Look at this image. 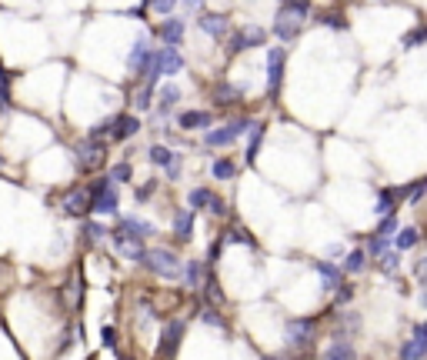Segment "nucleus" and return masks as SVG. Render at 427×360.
Segmentation results:
<instances>
[{
    "instance_id": "nucleus-1",
    "label": "nucleus",
    "mask_w": 427,
    "mask_h": 360,
    "mask_svg": "<svg viewBox=\"0 0 427 360\" xmlns=\"http://www.w3.org/2000/svg\"><path fill=\"white\" fill-rule=\"evenodd\" d=\"M307 17H310V0H284L274 17V37H280L284 44H290L301 33Z\"/></svg>"
},
{
    "instance_id": "nucleus-2",
    "label": "nucleus",
    "mask_w": 427,
    "mask_h": 360,
    "mask_svg": "<svg viewBox=\"0 0 427 360\" xmlns=\"http://www.w3.org/2000/svg\"><path fill=\"white\" fill-rule=\"evenodd\" d=\"M183 70V57L177 47H157L151 50V60L144 67V84L147 87H157L160 77H177Z\"/></svg>"
},
{
    "instance_id": "nucleus-3",
    "label": "nucleus",
    "mask_w": 427,
    "mask_h": 360,
    "mask_svg": "<svg viewBox=\"0 0 427 360\" xmlns=\"http://www.w3.org/2000/svg\"><path fill=\"white\" fill-rule=\"evenodd\" d=\"M314 340H317V320L314 317H294L284 327V344H287L290 354H307L314 350Z\"/></svg>"
},
{
    "instance_id": "nucleus-4",
    "label": "nucleus",
    "mask_w": 427,
    "mask_h": 360,
    "mask_svg": "<svg viewBox=\"0 0 427 360\" xmlns=\"http://www.w3.org/2000/svg\"><path fill=\"white\" fill-rule=\"evenodd\" d=\"M140 264L151 270V273L164 277V280H177V277H181V267H183L181 254H177V250H170V247H147Z\"/></svg>"
},
{
    "instance_id": "nucleus-5",
    "label": "nucleus",
    "mask_w": 427,
    "mask_h": 360,
    "mask_svg": "<svg viewBox=\"0 0 427 360\" xmlns=\"http://www.w3.org/2000/svg\"><path fill=\"white\" fill-rule=\"evenodd\" d=\"M87 194H91V213H97V217H114L121 210L117 183H110L107 177H97L93 183H87Z\"/></svg>"
},
{
    "instance_id": "nucleus-6",
    "label": "nucleus",
    "mask_w": 427,
    "mask_h": 360,
    "mask_svg": "<svg viewBox=\"0 0 427 360\" xmlns=\"http://www.w3.org/2000/svg\"><path fill=\"white\" fill-rule=\"evenodd\" d=\"M74 164L80 174L100 170V167L107 164V140H91V137H84L74 147Z\"/></svg>"
},
{
    "instance_id": "nucleus-7",
    "label": "nucleus",
    "mask_w": 427,
    "mask_h": 360,
    "mask_svg": "<svg viewBox=\"0 0 427 360\" xmlns=\"http://www.w3.org/2000/svg\"><path fill=\"white\" fill-rule=\"evenodd\" d=\"M254 120L250 117H234L227 127H214L204 134V147H230L234 140H241L247 134V127H250Z\"/></svg>"
},
{
    "instance_id": "nucleus-8",
    "label": "nucleus",
    "mask_w": 427,
    "mask_h": 360,
    "mask_svg": "<svg viewBox=\"0 0 427 360\" xmlns=\"http://www.w3.org/2000/svg\"><path fill=\"white\" fill-rule=\"evenodd\" d=\"M267 44V30L257 27V24H244L241 30H234L227 40V57H237V54H244L250 47H264Z\"/></svg>"
},
{
    "instance_id": "nucleus-9",
    "label": "nucleus",
    "mask_w": 427,
    "mask_h": 360,
    "mask_svg": "<svg viewBox=\"0 0 427 360\" xmlns=\"http://www.w3.org/2000/svg\"><path fill=\"white\" fill-rule=\"evenodd\" d=\"M284 63H287V50L284 47H267V97L271 100L284 87Z\"/></svg>"
},
{
    "instance_id": "nucleus-10",
    "label": "nucleus",
    "mask_w": 427,
    "mask_h": 360,
    "mask_svg": "<svg viewBox=\"0 0 427 360\" xmlns=\"http://www.w3.org/2000/svg\"><path fill=\"white\" fill-rule=\"evenodd\" d=\"M183 330H187V324H183L181 317H177V320H167V324H164V330H160V340H157V360H160V357L170 360L174 354H177Z\"/></svg>"
},
{
    "instance_id": "nucleus-11",
    "label": "nucleus",
    "mask_w": 427,
    "mask_h": 360,
    "mask_svg": "<svg viewBox=\"0 0 427 360\" xmlns=\"http://www.w3.org/2000/svg\"><path fill=\"white\" fill-rule=\"evenodd\" d=\"M61 207L67 217H87V213H91V194H87V187H70V190L63 194Z\"/></svg>"
},
{
    "instance_id": "nucleus-12",
    "label": "nucleus",
    "mask_w": 427,
    "mask_h": 360,
    "mask_svg": "<svg viewBox=\"0 0 427 360\" xmlns=\"http://www.w3.org/2000/svg\"><path fill=\"white\" fill-rule=\"evenodd\" d=\"M151 40L147 37H137L134 40V47L127 50V70H130V77H144V67H147V60H151Z\"/></svg>"
},
{
    "instance_id": "nucleus-13",
    "label": "nucleus",
    "mask_w": 427,
    "mask_h": 360,
    "mask_svg": "<svg viewBox=\"0 0 427 360\" xmlns=\"http://www.w3.org/2000/svg\"><path fill=\"white\" fill-rule=\"evenodd\" d=\"M151 164L160 167V170H167L170 180L181 177V153H174L170 147H160V144H153V147H151Z\"/></svg>"
},
{
    "instance_id": "nucleus-14",
    "label": "nucleus",
    "mask_w": 427,
    "mask_h": 360,
    "mask_svg": "<svg viewBox=\"0 0 427 360\" xmlns=\"http://www.w3.org/2000/svg\"><path fill=\"white\" fill-rule=\"evenodd\" d=\"M424 357H427V327L414 324L411 340H404V347H400V360H424Z\"/></svg>"
},
{
    "instance_id": "nucleus-15",
    "label": "nucleus",
    "mask_w": 427,
    "mask_h": 360,
    "mask_svg": "<svg viewBox=\"0 0 427 360\" xmlns=\"http://www.w3.org/2000/svg\"><path fill=\"white\" fill-rule=\"evenodd\" d=\"M110 243L121 250L127 260H134V264H140L144 260V240H137V237H127V234H117V230H110Z\"/></svg>"
},
{
    "instance_id": "nucleus-16",
    "label": "nucleus",
    "mask_w": 427,
    "mask_h": 360,
    "mask_svg": "<svg viewBox=\"0 0 427 360\" xmlns=\"http://www.w3.org/2000/svg\"><path fill=\"white\" fill-rule=\"evenodd\" d=\"M117 234H127V237H137V240H147L151 234H157V227L151 220H140V217H121V224L114 227Z\"/></svg>"
},
{
    "instance_id": "nucleus-17",
    "label": "nucleus",
    "mask_w": 427,
    "mask_h": 360,
    "mask_svg": "<svg viewBox=\"0 0 427 360\" xmlns=\"http://www.w3.org/2000/svg\"><path fill=\"white\" fill-rule=\"evenodd\" d=\"M211 123H214L211 110H183V114H177V127L181 130H207Z\"/></svg>"
},
{
    "instance_id": "nucleus-18",
    "label": "nucleus",
    "mask_w": 427,
    "mask_h": 360,
    "mask_svg": "<svg viewBox=\"0 0 427 360\" xmlns=\"http://www.w3.org/2000/svg\"><path fill=\"white\" fill-rule=\"evenodd\" d=\"M400 200H404V187H381V190H377V207H374V213L387 217V213H394V210L400 207Z\"/></svg>"
},
{
    "instance_id": "nucleus-19",
    "label": "nucleus",
    "mask_w": 427,
    "mask_h": 360,
    "mask_svg": "<svg viewBox=\"0 0 427 360\" xmlns=\"http://www.w3.org/2000/svg\"><path fill=\"white\" fill-rule=\"evenodd\" d=\"M183 33H187V24H183L181 17L160 20V40H164V47H181Z\"/></svg>"
},
{
    "instance_id": "nucleus-20",
    "label": "nucleus",
    "mask_w": 427,
    "mask_h": 360,
    "mask_svg": "<svg viewBox=\"0 0 427 360\" xmlns=\"http://www.w3.org/2000/svg\"><path fill=\"white\" fill-rule=\"evenodd\" d=\"M137 130H140V120L134 114H121V117H114V123H110V140H130Z\"/></svg>"
},
{
    "instance_id": "nucleus-21",
    "label": "nucleus",
    "mask_w": 427,
    "mask_h": 360,
    "mask_svg": "<svg viewBox=\"0 0 427 360\" xmlns=\"http://www.w3.org/2000/svg\"><path fill=\"white\" fill-rule=\"evenodd\" d=\"M211 97H214V104L217 107H234L237 100H244V90L234 87V84H227V80H220V84H214Z\"/></svg>"
},
{
    "instance_id": "nucleus-22",
    "label": "nucleus",
    "mask_w": 427,
    "mask_h": 360,
    "mask_svg": "<svg viewBox=\"0 0 427 360\" xmlns=\"http://www.w3.org/2000/svg\"><path fill=\"white\" fill-rule=\"evenodd\" d=\"M197 27L207 33V37H224L230 30V20H227V14H200V20H197Z\"/></svg>"
},
{
    "instance_id": "nucleus-23",
    "label": "nucleus",
    "mask_w": 427,
    "mask_h": 360,
    "mask_svg": "<svg viewBox=\"0 0 427 360\" xmlns=\"http://www.w3.org/2000/svg\"><path fill=\"white\" fill-rule=\"evenodd\" d=\"M157 100H160V104H157V120H164L170 110L177 107V100H181V87H177V84H164V87L157 90Z\"/></svg>"
},
{
    "instance_id": "nucleus-24",
    "label": "nucleus",
    "mask_w": 427,
    "mask_h": 360,
    "mask_svg": "<svg viewBox=\"0 0 427 360\" xmlns=\"http://www.w3.org/2000/svg\"><path fill=\"white\" fill-rule=\"evenodd\" d=\"M264 134H267V123H264V120H254V123L247 127V153H244L247 164H254V160H257V150H260Z\"/></svg>"
},
{
    "instance_id": "nucleus-25",
    "label": "nucleus",
    "mask_w": 427,
    "mask_h": 360,
    "mask_svg": "<svg viewBox=\"0 0 427 360\" xmlns=\"http://www.w3.org/2000/svg\"><path fill=\"white\" fill-rule=\"evenodd\" d=\"M174 237H177V243H187L194 237V210H177L174 213Z\"/></svg>"
},
{
    "instance_id": "nucleus-26",
    "label": "nucleus",
    "mask_w": 427,
    "mask_h": 360,
    "mask_svg": "<svg viewBox=\"0 0 427 360\" xmlns=\"http://www.w3.org/2000/svg\"><path fill=\"white\" fill-rule=\"evenodd\" d=\"M324 360H357V350H354L351 340H344V337H334L327 350H324Z\"/></svg>"
},
{
    "instance_id": "nucleus-27",
    "label": "nucleus",
    "mask_w": 427,
    "mask_h": 360,
    "mask_svg": "<svg viewBox=\"0 0 427 360\" xmlns=\"http://www.w3.org/2000/svg\"><path fill=\"white\" fill-rule=\"evenodd\" d=\"M314 270H317V277L324 280V290H334L337 284H340V267H334V264H327V260H314Z\"/></svg>"
},
{
    "instance_id": "nucleus-28",
    "label": "nucleus",
    "mask_w": 427,
    "mask_h": 360,
    "mask_svg": "<svg viewBox=\"0 0 427 360\" xmlns=\"http://www.w3.org/2000/svg\"><path fill=\"white\" fill-rule=\"evenodd\" d=\"M391 240H394L397 254H404V250H411V247H417V243H421V230H417V227H404V230H397Z\"/></svg>"
},
{
    "instance_id": "nucleus-29",
    "label": "nucleus",
    "mask_w": 427,
    "mask_h": 360,
    "mask_svg": "<svg viewBox=\"0 0 427 360\" xmlns=\"http://www.w3.org/2000/svg\"><path fill=\"white\" fill-rule=\"evenodd\" d=\"M364 270H367L364 250H351V254L344 257V264H340V273H364Z\"/></svg>"
},
{
    "instance_id": "nucleus-30",
    "label": "nucleus",
    "mask_w": 427,
    "mask_h": 360,
    "mask_svg": "<svg viewBox=\"0 0 427 360\" xmlns=\"http://www.w3.org/2000/svg\"><path fill=\"white\" fill-rule=\"evenodd\" d=\"M200 273H204V267H200L197 260H183V267H181V280L183 287H200Z\"/></svg>"
},
{
    "instance_id": "nucleus-31",
    "label": "nucleus",
    "mask_w": 427,
    "mask_h": 360,
    "mask_svg": "<svg viewBox=\"0 0 427 360\" xmlns=\"http://www.w3.org/2000/svg\"><path fill=\"white\" fill-rule=\"evenodd\" d=\"M234 174H237V164H234L230 157H217V160L211 164V177L214 180H230Z\"/></svg>"
},
{
    "instance_id": "nucleus-32",
    "label": "nucleus",
    "mask_w": 427,
    "mask_h": 360,
    "mask_svg": "<svg viewBox=\"0 0 427 360\" xmlns=\"http://www.w3.org/2000/svg\"><path fill=\"white\" fill-rule=\"evenodd\" d=\"M344 330H347V340H351V337L357 333V330H361V317L354 314V310H347V314H340V317H337V333H334V337H340Z\"/></svg>"
},
{
    "instance_id": "nucleus-33",
    "label": "nucleus",
    "mask_w": 427,
    "mask_h": 360,
    "mask_svg": "<svg viewBox=\"0 0 427 360\" xmlns=\"http://www.w3.org/2000/svg\"><path fill=\"white\" fill-rule=\"evenodd\" d=\"M200 287H204V300H207V307H220V303H224V294H220V287H217L214 277L200 280Z\"/></svg>"
},
{
    "instance_id": "nucleus-34",
    "label": "nucleus",
    "mask_w": 427,
    "mask_h": 360,
    "mask_svg": "<svg viewBox=\"0 0 427 360\" xmlns=\"http://www.w3.org/2000/svg\"><path fill=\"white\" fill-rule=\"evenodd\" d=\"M130 174H134V170H130V164H127V160H121V164H114L110 170H107V180H110V183H127V180H130Z\"/></svg>"
},
{
    "instance_id": "nucleus-35",
    "label": "nucleus",
    "mask_w": 427,
    "mask_h": 360,
    "mask_svg": "<svg viewBox=\"0 0 427 360\" xmlns=\"http://www.w3.org/2000/svg\"><path fill=\"white\" fill-rule=\"evenodd\" d=\"M384 250H391V240L387 237H377V234H374V237H367V250H364L367 257H374V260H377Z\"/></svg>"
},
{
    "instance_id": "nucleus-36",
    "label": "nucleus",
    "mask_w": 427,
    "mask_h": 360,
    "mask_svg": "<svg viewBox=\"0 0 427 360\" xmlns=\"http://www.w3.org/2000/svg\"><path fill=\"white\" fill-rule=\"evenodd\" d=\"M104 237H107L104 224H97V220H84V240H87V243H97V240H104Z\"/></svg>"
},
{
    "instance_id": "nucleus-37",
    "label": "nucleus",
    "mask_w": 427,
    "mask_h": 360,
    "mask_svg": "<svg viewBox=\"0 0 427 360\" xmlns=\"http://www.w3.org/2000/svg\"><path fill=\"white\" fill-rule=\"evenodd\" d=\"M220 240H234V243H247V247H257V240L250 237L244 227H230V230H227V234H224Z\"/></svg>"
},
{
    "instance_id": "nucleus-38",
    "label": "nucleus",
    "mask_w": 427,
    "mask_h": 360,
    "mask_svg": "<svg viewBox=\"0 0 427 360\" xmlns=\"http://www.w3.org/2000/svg\"><path fill=\"white\" fill-rule=\"evenodd\" d=\"M211 194H214L211 187H194V190L187 194V204H190L194 210H204V204H207V197Z\"/></svg>"
},
{
    "instance_id": "nucleus-39",
    "label": "nucleus",
    "mask_w": 427,
    "mask_h": 360,
    "mask_svg": "<svg viewBox=\"0 0 427 360\" xmlns=\"http://www.w3.org/2000/svg\"><path fill=\"white\" fill-rule=\"evenodd\" d=\"M204 210H207L211 217H227V204H224V197H217V194L207 197V204H204Z\"/></svg>"
},
{
    "instance_id": "nucleus-40",
    "label": "nucleus",
    "mask_w": 427,
    "mask_h": 360,
    "mask_svg": "<svg viewBox=\"0 0 427 360\" xmlns=\"http://www.w3.org/2000/svg\"><path fill=\"white\" fill-rule=\"evenodd\" d=\"M427 40V30L424 27H414L411 33H404V40H400V47H407V50H414V47H421Z\"/></svg>"
},
{
    "instance_id": "nucleus-41",
    "label": "nucleus",
    "mask_w": 427,
    "mask_h": 360,
    "mask_svg": "<svg viewBox=\"0 0 427 360\" xmlns=\"http://www.w3.org/2000/svg\"><path fill=\"white\" fill-rule=\"evenodd\" d=\"M10 107V74L0 70V114Z\"/></svg>"
},
{
    "instance_id": "nucleus-42",
    "label": "nucleus",
    "mask_w": 427,
    "mask_h": 360,
    "mask_svg": "<svg viewBox=\"0 0 427 360\" xmlns=\"http://www.w3.org/2000/svg\"><path fill=\"white\" fill-rule=\"evenodd\" d=\"M424 187H427V180H414L411 187H404V200H411V204H421V197H424Z\"/></svg>"
},
{
    "instance_id": "nucleus-43",
    "label": "nucleus",
    "mask_w": 427,
    "mask_h": 360,
    "mask_svg": "<svg viewBox=\"0 0 427 360\" xmlns=\"http://www.w3.org/2000/svg\"><path fill=\"white\" fill-rule=\"evenodd\" d=\"M200 320H204V324H211V327L227 330V324H224V317L217 314V307H204V310H200Z\"/></svg>"
},
{
    "instance_id": "nucleus-44",
    "label": "nucleus",
    "mask_w": 427,
    "mask_h": 360,
    "mask_svg": "<svg viewBox=\"0 0 427 360\" xmlns=\"http://www.w3.org/2000/svg\"><path fill=\"white\" fill-rule=\"evenodd\" d=\"M151 104H153V87L144 84V87L137 90V97H134V107H137V110H151Z\"/></svg>"
},
{
    "instance_id": "nucleus-45",
    "label": "nucleus",
    "mask_w": 427,
    "mask_h": 360,
    "mask_svg": "<svg viewBox=\"0 0 427 360\" xmlns=\"http://www.w3.org/2000/svg\"><path fill=\"white\" fill-rule=\"evenodd\" d=\"M374 234H377V237H387V240L394 237V234H397V217H394V213H387V217L381 220V227H377Z\"/></svg>"
},
{
    "instance_id": "nucleus-46",
    "label": "nucleus",
    "mask_w": 427,
    "mask_h": 360,
    "mask_svg": "<svg viewBox=\"0 0 427 360\" xmlns=\"http://www.w3.org/2000/svg\"><path fill=\"white\" fill-rule=\"evenodd\" d=\"M377 260H381V267L387 270V273H394V270L400 267V254H397V250H384Z\"/></svg>"
},
{
    "instance_id": "nucleus-47",
    "label": "nucleus",
    "mask_w": 427,
    "mask_h": 360,
    "mask_svg": "<svg viewBox=\"0 0 427 360\" xmlns=\"http://www.w3.org/2000/svg\"><path fill=\"white\" fill-rule=\"evenodd\" d=\"M177 3H181V0H147V7H151L153 14H170Z\"/></svg>"
},
{
    "instance_id": "nucleus-48",
    "label": "nucleus",
    "mask_w": 427,
    "mask_h": 360,
    "mask_svg": "<svg viewBox=\"0 0 427 360\" xmlns=\"http://www.w3.org/2000/svg\"><path fill=\"white\" fill-rule=\"evenodd\" d=\"M157 183H160V180H147L144 187H137V190H134V200H140V204H144V200H151V194L157 190Z\"/></svg>"
},
{
    "instance_id": "nucleus-49",
    "label": "nucleus",
    "mask_w": 427,
    "mask_h": 360,
    "mask_svg": "<svg viewBox=\"0 0 427 360\" xmlns=\"http://www.w3.org/2000/svg\"><path fill=\"white\" fill-rule=\"evenodd\" d=\"M320 24H327V27H334V30H347V20L340 14H320Z\"/></svg>"
},
{
    "instance_id": "nucleus-50",
    "label": "nucleus",
    "mask_w": 427,
    "mask_h": 360,
    "mask_svg": "<svg viewBox=\"0 0 427 360\" xmlns=\"http://www.w3.org/2000/svg\"><path fill=\"white\" fill-rule=\"evenodd\" d=\"M100 344L114 350V347H117V330H114V327H107V324H104V327H100Z\"/></svg>"
},
{
    "instance_id": "nucleus-51",
    "label": "nucleus",
    "mask_w": 427,
    "mask_h": 360,
    "mask_svg": "<svg viewBox=\"0 0 427 360\" xmlns=\"http://www.w3.org/2000/svg\"><path fill=\"white\" fill-rule=\"evenodd\" d=\"M334 290H337V307L351 303V297H354V287H351V284H347V287H344V284H337Z\"/></svg>"
},
{
    "instance_id": "nucleus-52",
    "label": "nucleus",
    "mask_w": 427,
    "mask_h": 360,
    "mask_svg": "<svg viewBox=\"0 0 427 360\" xmlns=\"http://www.w3.org/2000/svg\"><path fill=\"white\" fill-rule=\"evenodd\" d=\"M200 3H204V0H183V7H187L190 14H197V10H200Z\"/></svg>"
},
{
    "instance_id": "nucleus-53",
    "label": "nucleus",
    "mask_w": 427,
    "mask_h": 360,
    "mask_svg": "<svg viewBox=\"0 0 427 360\" xmlns=\"http://www.w3.org/2000/svg\"><path fill=\"white\" fill-rule=\"evenodd\" d=\"M414 273H417V277H424V257H421V260H414Z\"/></svg>"
},
{
    "instance_id": "nucleus-54",
    "label": "nucleus",
    "mask_w": 427,
    "mask_h": 360,
    "mask_svg": "<svg viewBox=\"0 0 427 360\" xmlns=\"http://www.w3.org/2000/svg\"><path fill=\"white\" fill-rule=\"evenodd\" d=\"M264 360H294V357H290V354H287V357H271V354H267Z\"/></svg>"
},
{
    "instance_id": "nucleus-55",
    "label": "nucleus",
    "mask_w": 427,
    "mask_h": 360,
    "mask_svg": "<svg viewBox=\"0 0 427 360\" xmlns=\"http://www.w3.org/2000/svg\"><path fill=\"white\" fill-rule=\"evenodd\" d=\"M121 360H130V357H121Z\"/></svg>"
},
{
    "instance_id": "nucleus-56",
    "label": "nucleus",
    "mask_w": 427,
    "mask_h": 360,
    "mask_svg": "<svg viewBox=\"0 0 427 360\" xmlns=\"http://www.w3.org/2000/svg\"><path fill=\"white\" fill-rule=\"evenodd\" d=\"M280 3H284V0H280Z\"/></svg>"
}]
</instances>
